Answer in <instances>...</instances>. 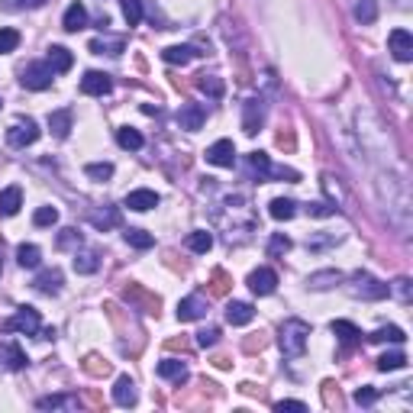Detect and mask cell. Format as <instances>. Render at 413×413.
<instances>
[{"label":"cell","instance_id":"ee69618b","mask_svg":"<svg viewBox=\"0 0 413 413\" xmlns=\"http://www.w3.org/2000/svg\"><path fill=\"white\" fill-rule=\"evenodd\" d=\"M55 245H59V249H78V245H81V233H78V229H61L59 233V239H55Z\"/></svg>","mask_w":413,"mask_h":413},{"label":"cell","instance_id":"f546056e","mask_svg":"<svg viewBox=\"0 0 413 413\" xmlns=\"http://www.w3.org/2000/svg\"><path fill=\"white\" fill-rule=\"evenodd\" d=\"M117 143L123 145V149H129V152H136V149H143V133L139 129H133V126H123V129H117Z\"/></svg>","mask_w":413,"mask_h":413},{"label":"cell","instance_id":"f907efd6","mask_svg":"<svg viewBox=\"0 0 413 413\" xmlns=\"http://www.w3.org/2000/svg\"><path fill=\"white\" fill-rule=\"evenodd\" d=\"M375 400H378V391H375V388H358V391H355V404H358V407H371Z\"/></svg>","mask_w":413,"mask_h":413},{"label":"cell","instance_id":"7402d4cb","mask_svg":"<svg viewBox=\"0 0 413 413\" xmlns=\"http://www.w3.org/2000/svg\"><path fill=\"white\" fill-rule=\"evenodd\" d=\"M159 378L181 384V381H187V365L177 358H165V362H159Z\"/></svg>","mask_w":413,"mask_h":413},{"label":"cell","instance_id":"8992f818","mask_svg":"<svg viewBox=\"0 0 413 413\" xmlns=\"http://www.w3.org/2000/svg\"><path fill=\"white\" fill-rule=\"evenodd\" d=\"M36 139H39V126H36V119H17L13 126L7 129V143L13 145V149H26V145H33Z\"/></svg>","mask_w":413,"mask_h":413},{"label":"cell","instance_id":"d590c367","mask_svg":"<svg viewBox=\"0 0 413 413\" xmlns=\"http://www.w3.org/2000/svg\"><path fill=\"white\" fill-rule=\"evenodd\" d=\"M407 365V355L404 352H384L378 358V371H400Z\"/></svg>","mask_w":413,"mask_h":413},{"label":"cell","instance_id":"681fc988","mask_svg":"<svg viewBox=\"0 0 413 413\" xmlns=\"http://www.w3.org/2000/svg\"><path fill=\"white\" fill-rule=\"evenodd\" d=\"M217 339H219V329H217V326H210V329H201V333H197V346L210 349V346H217Z\"/></svg>","mask_w":413,"mask_h":413},{"label":"cell","instance_id":"f1b7e54d","mask_svg":"<svg viewBox=\"0 0 413 413\" xmlns=\"http://www.w3.org/2000/svg\"><path fill=\"white\" fill-rule=\"evenodd\" d=\"M187 249H191V252H197V255L210 252V249H213V233H207V229H197V233H191V236H187Z\"/></svg>","mask_w":413,"mask_h":413},{"label":"cell","instance_id":"836d02e7","mask_svg":"<svg viewBox=\"0 0 413 413\" xmlns=\"http://www.w3.org/2000/svg\"><path fill=\"white\" fill-rule=\"evenodd\" d=\"M333 333H336L342 342H355V339L362 336V329L355 326V323H349V320H333Z\"/></svg>","mask_w":413,"mask_h":413},{"label":"cell","instance_id":"603a6c76","mask_svg":"<svg viewBox=\"0 0 413 413\" xmlns=\"http://www.w3.org/2000/svg\"><path fill=\"white\" fill-rule=\"evenodd\" d=\"M45 61H49V68L55 71V75H65L68 68L75 65V59H71V52H68L65 45H52V49H49V59H45Z\"/></svg>","mask_w":413,"mask_h":413},{"label":"cell","instance_id":"ac0fdd59","mask_svg":"<svg viewBox=\"0 0 413 413\" xmlns=\"http://www.w3.org/2000/svg\"><path fill=\"white\" fill-rule=\"evenodd\" d=\"M342 284V271L336 268H326V271H313L310 278H307V287L310 291H329V287Z\"/></svg>","mask_w":413,"mask_h":413},{"label":"cell","instance_id":"1f68e13d","mask_svg":"<svg viewBox=\"0 0 413 413\" xmlns=\"http://www.w3.org/2000/svg\"><path fill=\"white\" fill-rule=\"evenodd\" d=\"M268 213L275 219H291L297 213V203L294 201H287V197H275V201L268 203Z\"/></svg>","mask_w":413,"mask_h":413},{"label":"cell","instance_id":"ffe728a7","mask_svg":"<svg viewBox=\"0 0 413 413\" xmlns=\"http://www.w3.org/2000/svg\"><path fill=\"white\" fill-rule=\"evenodd\" d=\"M20 207H23V191L17 184L3 187L0 191V217H13V213H20Z\"/></svg>","mask_w":413,"mask_h":413},{"label":"cell","instance_id":"d4e9b609","mask_svg":"<svg viewBox=\"0 0 413 413\" xmlns=\"http://www.w3.org/2000/svg\"><path fill=\"white\" fill-rule=\"evenodd\" d=\"M97 268H101V255L94 252V249L75 252V271H78V275H94Z\"/></svg>","mask_w":413,"mask_h":413},{"label":"cell","instance_id":"d6986e66","mask_svg":"<svg viewBox=\"0 0 413 413\" xmlns=\"http://www.w3.org/2000/svg\"><path fill=\"white\" fill-rule=\"evenodd\" d=\"M33 287L39 291V294H59L61 291V271L59 268H45V271H39V278L33 281Z\"/></svg>","mask_w":413,"mask_h":413},{"label":"cell","instance_id":"f5cc1de1","mask_svg":"<svg viewBox=\"0 0 413 413\" xmlns=\"http://www.w3.org/2000/svg\"><path fill=\"white\" fill-rule=\"evenodd\" d=\"M275 410H278V413H284V410L304 413V410H307V404H304V400H278V404H275Z\"/></svg>","mask_w":413,"mask_h":413},{"label":"cell","instance_id":"5b68a950","mask_svg":"<svg viewBox=\"0 0 413 413\" xmlns=\"http://www.w3.org/2000/svg\"><path fill=\"white\" fill-rule=\"evenodd\" d=\"M52 78H55V71L49 68V61H33V65L23 68V87L26 91H45V87H52Z\"/></svg>","mask_w":413,"mask_h":413},{"label":"cell","instance_id":"277c9868","mask_svg":"<svg viewBox=\"0 0 413 413\" xmlns=\"http://www.w3.org/2000/svg\"><path fill=\"white\" fill-rule=\"evenodd\" d=\"M352 294L362 300H384L388 297V284H381L378 278H371L368 271H355L352 275Z\"/></svg>","mask_w":413,"mask_h":413},{"label":"cell","instance_id":"52a82bcc","mask_svg":"<svg viewBox=\"0 0 413 413\" xmlns=\"http://www.w3.org/2000/svg\"><path fill=\"white\" fill-rule=\"evenodd\" d=\"M7 329H13V333H26V336H36V333L43 329L39 310H33V307H20V310L7 320Z\"/></svg>","mask_w":413,"mask_h":413},{"label":"cell","instance_id":"83f0119b","mask_svg":"<svg viewBox=\"0 0 413 413\" xmlns=\"http://www.w3.org/2000/svg\"><path fill=\"white\" fill-rule=\"evenodd\" d=\"M17 261H20V268H39V261H43V252H39V245H20L17 249Z\"/></svg>","mask_w":413,"mask_h":413},{"label":"cell","instance_id":"b9f144b4","mask_svg":"<svg viewBox=\"0 0 413 413\" xmlns=\"http://www.w3.org/2000/svg\"><path fill=\"white\" fill-rule=\"evenodd\" d=\"M33 223L36 226H55V223H59V210H55V207H39V210L33 213Z\"/></svg>","mask_w":413,"mask_h":413},{"label":"cell","instance_id":"7c38bea8","mask_svg":"<svg viewBox=\"0 0 413 413\" xmlns=\"http://www.w3.org/2000/svg\"><path fill=\"white\" fill-rule=\"evenodd\" d=\"M110 87H113V81L103 71H87L81 78V94H87V97H103V94H110Z\"/></svg>","mask_w":413,"mask_h":413},{"label":"cell","instance_id":"cb8c5ba5","mask_svg":"<svg viewBox=\"0 0 413 413\" xmlns=\"http://www.w3.org/2000/svg\"><path fill=\"white\" fill-rule=\"evenodd\" d=\"M49 129H52L55 139H68V133H71V113H68V110H52Z\"/></svg>","mask_w":413,"mask_h":413},{"label":"cell","instance_id":"44dd1931","mask_svg":"<svg viewBox=\"0 0 413 413\" xmlns=\"http://www.w3.org/2000/svg\"><path fill=\"white\" fill-rule=\"evenodd\" d=\"M226 320H229V326H249V323L255 320L252 304H242V300H233V304L226 307Z\"/></svg>","mask_w":413,"mask_h":413},{"label":"cell","instance_id":"2e32d148","mask_svg":"<svg viewBox=\"0 0 413 413\" xmlns=\"http://www.w3.org/2000/svg\"><path fill=\"white\" fill-rule=\"evenodd\" d=\"M261 119H265V103L259 101V97H252V101H245V117H242V129L249 136L259 133Z\"/></svg>","mask_w":413,"mask_h":413},{"label":"cell","instance_id":"c3c4849f","mask_svg":"<svg viewBox=\"0 0 413 413\" xmlns=\"http://www.w3.org/2000/svg\"><path fill=\"white\" fill-rule=\"evenodd\" d=\"M307 213H310V217H317V219H326V217H333V213H336V207H333V203L317 201V203H310V207H307Z\"/></svg>","mask_w":413,"mask_h":413},{"label":"cell","instance_id":"4dcf8cb0","mask_svg":"<svg viewBox=\"0 0 413 413\" xmlns=\"http://www.w3.org/2000/svg\"><path fill=\"white\" fill-rule=\"evenodd\" d=\"M404 329L400 326H381V329H375V333H371L368 336V342H397V346H400V342H404Z\"/></svg>","mask_w":413,"mask_h":413},{"label":"cell","instance_id":"bcb514c9","mask_svg":"<svg viewBox=\"0 0 413 413\" xmlns=\"http://www.w3.org/2000/svg\"><path fill=\"white\" fill-rule=\"evenodd\" d=\"M91 52H97V55H119L123 52V39H113V43H103V39H94L91 43Z\"/></svg>","mask_w":413,"mask_h":413},{"label":"cell","instance_id":"60d3db41","mask_svg":"<svg viewBox=\"0 0 413 413\" xmlns=\"http://www.w3.org/2000/svg\"><path fill=\"white\" fill-rule=\"evenodd\" d=\"M197 87H201L203 94H210V97H223V81H219L217 75H201Z\"/></svg>","mask_w":413,"mask_h":413},{"label":"cell","instance_id":"816d5d0a","mask_svg":"<svg viewBox=\"0 0 413 413\" xmlns=\"http://www.w3.org/2000/svg\"><path fill=\"white\" fill-rule=\"evenodd\" d=\"M3 352H7V365H10V368H23V365H26V355L20 352V346H7Z\"/></svg>","mask_w":413,"mask_h":413},{"label":"cell","instance_id":"7a4b0ae2","mask_svg":"<svg viewBox=\"0 0 413 413\" xmlns=\"http://www.w3.org/2000/svg\"><path fill=\"white\" fill-rule=\"evenodd\" d=\"M358 139H362V149L368 155H388V161L394 159V139H391L388 126L381 123L378 113H371V110H358Z\"/></svg>","mask_w":413,"mask_h":413},{"label":"cell","instance_id":"f6af8a7d","mask_svg":"<svg viewBox=\"0 0 413 413\" xmlns=\"http://www.w3.org/2000/svg\"><path fill=\"white\" fill-rule=\"evenodd\" d=\"M17 45H20V33H17V29H0V55L17 52Z\"/></svg>","mask_w":413,"mask_h":413},{"label":"cell","instance_id":"3957f363","mask_svg":"<svg viewBox=\"0 0 413 413\" xmlns=\"http://www.w3.org/2000/svg\"><path fill=\"white\" fill-rule=\"evenodd\" d=\"M307 339H310V323H307V320L291 317V320L281 323L278 346H281V352H284L287 358H300V355L307 352Z\"/></svg>","mask_w":413,"mask_h":413},{"label":"cell","instance_id":"4316f807","mask_svg":"<svg viewBox=\"0 0 413 413\" xmlns=\"http://www.w3.org/2000/svg\"><path fill=\"white\" fill-rule=\"evenodd\" d=\"M352 17L358 20V23H362V26L375 23V20H378V0H355Z\"/></svg>","mask_w":413,"mask_h":413},{"label":"cell","instance_id":"4fadbf2b","mask_svg":"<svg viewBox=\"0 0 413 413\" xmlns=\"http://www.w3.org/2000/svg\"><path fill=\"white\" fill-rule=\"evenodd\" d=\"M201 317H207V300L197 294L184 297L181 304H177V320L181 323H191V320H201Z\"/></svg>","mask_w":413,"mask_h":413},{"label":"cell","instance_id":"30bf717a","mask_svg":"<svg viewBox=\"0 0 413 413\" xmlns=\"http://www.w3.org/2000/svg\"><path fill=\"white\" fill-rule=\"evenodd\" d=\"M203 123H207V113H203L201 103H184V107L177 110V126L187 129V133L203 129Z\"/></svg>","mask_w":413,"mask_h":413},{"label":"cell","instance_id":"6da1fadb","mask_svg":"<svg viewBox=\"0 0 413 413\" xmlns=\"http://www.w3.org/2000/svg\"><path fill=\"white\" fill-rule=\"evenodd\" d=\"M378 201L384 203V213H388V223L400 233V236H410L413 229V201H410V191H407V181L394 175V171H378Z\"/></svg>","mask_w":413,"mask_h":413},{"label":"cell","instance_id":"5bb4252c","mask_svg":"<svg viewBox=\"0 0 413 413\" xmlns=\"http://www.w3.org/2000/svg\"><path fill=\"white\" fill-rule=\"evenodd\" d=\"M123 203H126L129 210H136V213H145V210H152V207H159V194L149 191V187H139V191H129Z\"/></svg>","mask_w":413,"mask_h":413},{"label":"cell","instance_id":"db71d44e","mask_svg":"<svg viewBox=\"0 0 413 413\" xmlns=\"http://www.w3.org/2000/svg\"><path fill=\"white\" fill-rule=\"evenodd\" d=\"M45 0H17V7H23V10H36V7H43Z\"/></svg>","mask_w":413,"mask_h":413},{"label":"cell","instance_id":"9a60e30c","mask_svg":"<svg viewBox=\"0 0 413 413\" xmlns=\"http://www.w3.org/2000/svg\"><path fill=\"white\" fill-rule=\"evenodd\" d=\"M61 26H65V33H78V29H85V26H87V10H85L81 0L68 3L65 17H61Z\"/></svg>","mask_w":413,"mask_h":413},{"label":"cell","instance_id":"ab89813d","mask_svg":"<svg viewBox=\"0 0 413 413\" xmlns=\"http://www.w3.org/2000/svg\"><path fill=\"white\" fill-rule=\"evenodd\" d=\"M119 223V213L117 210H97V213H91V226H97V229H110V226H117Z\"/></svg>","mask_w":413,"mask_h":413},{"label":"cell","instance_id":"ba28073f","mask_svg":"<svg viewBox=\"0 0 413 413\" xmlns=\"http://www.w3.org/2000/svg\"><path fill=\"white\" fill-rule=\"evenodd\" d=\"M207 161L217 165V168H233L236 165V145H233V139H217L207 149Z\"/></svg>","mask_w":413,"mask_h":413},{"label":"cell","instance_id":"7bdbcfd3","mask_svg":"<svg viewBox=\"0 0 413 413\" xmlns=\"http://www.w3.org/2000/svg\"><path fill=\"white\" fill-rule=\"evenodd\" d=\"M249 168H252L259 177H268V171H271L268 155H265V152H252V155H249Z\"/></svg>","mask_w":413,"mask_h":413},{"label":"cell","instance_id":"f35d334b","mask_svg":"<svg viewBox=\"0 0 413 413\" xmlns=\"http://www.w3.org/2000/svg\"><path fill=\"white\" fill-rule=\"evenodd\" d=\"M39 410H61V407H75V397H65V394H52L39 400Z\"/></svg>","mask_w":413,"mask_h":413},{"label":"cell","instance_id":"484cf974","mask_svg":"<svg viewBox=\"0 0 413 413\" xmlns=\"http://www.w3.org/2000/svg\"><path fill=\"white\" fill-rule=\"evenodd\" d=\"M194 55H197L194 45H168V49L161 52V59L168 61V65H187Z\"/></svg>","mask_w":413,"mask_h":413},{"label":"cell","instance_id":"9c48e42d","mask_svg":"<svg viewBox=\"0 0 413 413\" xmlns=\"http://www.w3.org/2000/svg\"><path fill=\"white\" fill-rule=\"evenodd\" d=\"M245 284L252 287V294H259V297H268V294H275V287H278V275L271 268H255L252 275H249V281Z\"/></svg>","mask_w":413,"mask_h":413},{"label":"cell","instance_id":"e575fe53","mask_svg":"<svg viewBox=\"0 0 413 413\" xmlns=\"http://www.w3.org/2000/svg\"><path fill=\"white\" fill-rule=\"evenodd\" d=\"M388 294H394L400 304H410V300H413V284H410V278H397L394 284H388Z\"/></svg>","mask_w":413,"mask_h":413},{"label":"cell","instance_id":"7dc6e473","mask_svg":"<svg viewBox=\"0 0 413 413\" xmlns=\"http://www.w3.org/2000/svg\"><path fill=\"white\" fill-rule=\"evenodd\" d=\"M284 252H291V239H287L284 233H275L268 242V255L275 259V255H284Z\"/></svg>","mask_w":413,"mask_h":413},{"label":"cell","instance_id":"8fae6325","mask_svg":"<svg viewBox=\"0 0 413 413\" xmlns=\"http://www.w3.org/2000/svg\"><path fill=\"white\" fill-rule=\"evenodd\" d=\"M388 45H391V55H394L397 61L413 59V36L407 33V29H394V33L388 36Z\"/></svg>","mask_w":413,"mask_h":413},{"label":"cell","instance_id":"e0dca14e","mask_svg":"<svg viewBox=\"0 0 413 413\" xmlns=\"http://www.w3.org/2000/svg\"><path fill=\"white\" fill-rule=\"evenodd\" d=\"M113 400H117L119 407H133L136 400H139V394H136V384L129 375H119L117 384H113Z\"/></svg>","mask_w":413,"mask_h":413},{"label":"cell","instance_id":"8d00e7d4","mask_svg":"<svg viewBox=\"0 0 413 413\" xmlns=\"http://www.w3.org/2000/svg\"><path fill=\"white\" fill-rule=\"evenodd\" d=\"M126 242L133 245V249H152L155 236L152 233H145V229H126Z\"/></svg>","mask_w":413,"mask_h":413},{"label":"cell","instance_id":"74e56055","mask_svg":"<svg viewBox=\"0 0 413 413\" xmlns=\"http://www.w3.org/2000/svg\"><path fill=\"white\" fill-rule=\"evenodd\" d=\"M85 175L94 177V181H110V177H113V165H110V161H91L85 168Z\"/></svg>","mask_w":413,"mask_h":413},{"label":"cell","instance_id":"d6a6232c","mask_svg":"<svg viewBox=\"0 0 413 413\" xmlns=\"http://www.w3.org/2000/svg\"><path fill=\"white\" fill-rule=\"evenodd\" d=\"M119 10H123V17H126L129 26H139L143 23V0H119Z\"/></svg>","mask_w":413,"mask_h":413}]
</instances>
